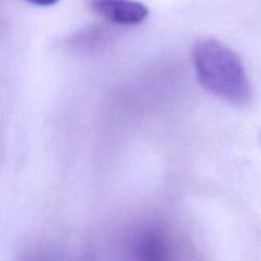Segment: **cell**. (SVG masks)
<instances>
[{"label": "cell", "instance_id": "cell-2", "mask_svg": "<svg viewBox=\"0 0 261 261\" xmlns=\"http://www.w3.org/2000/svg\"><path fill=\"white\" fill-rule=\"evenodd\" d=\"M87 3L97 16L115 24H139L149 16V8L136 0H87Z\"/></svg>", "mask_w": 261, "mask_h": 261}, {"label": "cell", "instance_id": "cell-3", "mask_svg": "<svg viewBox=\"0 0 261 261\" xmlns=\"http://www.w3.org/2000/svg\"><path fill=\"white\" fill-rule=\"evenodd\" d=\"M137 261H175L168 241L160 234H146L136 247Z\"/></svg>", "mask_w": 261, "mask_h": 261}, {"label": "cell", "instance_id": "cell-5", "mask_svg": "<svg viewBox=\"0 0 261 261\" xmlns=\"http://www.w3.org/2000/svg\"><path fill=\"white\" fill-rule=\"evenodd\" d=\"M258 140H260V144H261V130H260V135H258Z\"/></svg>", "mask_w": 261, "mask_h": 261}, {"label": "cell", "instance_id": "cell-4", "mask_svg": "<svg viewBox=\"0 0 261 261\" xmlns=\"http://www.w3.org/2000/svg\"><path fill=\"white\" fill-rule=\"evenodd\" d=\"M29 3L34 4V6H39V7H50L57 4L59 0H26Z\"/></svg>", "mask_w": 261, "mask_h": 261}, {"label": "cell", "instance_id": "cell-1", "mask_svg": "<svg viewBox=\"0 0 261 261\" xmlns=\"http://www.w3.org/2000/svg\"><path fill=\"white\" fill-rule=\"evenodd\" d=\"M192 60L201 86L219 99L248 107L253 92L245 65L237 53L217 39H200L192 49Z\"/></svg>", "mask_w": 261, "mask_h": 261}]
</instances>
